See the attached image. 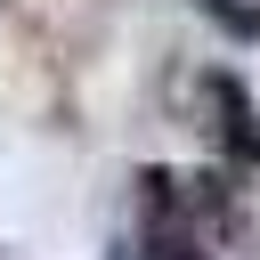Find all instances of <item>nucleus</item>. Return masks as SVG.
Returning a JSON list of instances; mask_svg holds the SVG:
<instances>
[{
  "label": "nucleus",
  "mask_w": 260,
  "mask_h": 260,
  "mask_svg": "<svg viewBox=\"0 0 260 260\" xmlns=\"http://www.w3.org/2000/svg\"><path fill=\"white\" fill-rule=\"evenodd\" d=\"M203 114H211V138L236 162H260V114H252V89L236 73H203Z\"/></svg>",
  "instance_id": "f257e3e1"
},
{
  "label": "nucleus",
  "mask_w": 260,
  "mask_h": 260,
  "mask_svg": "<svg viewBox=\"0 0 260 260\" xmlns=\"http://www.w3.org/2000/svg\"><path fill=\"white\" fill-rule=\"evenodd\" d=\"M203 16H219L236 41H260V0H203Z\"/></svg>",
  "instance_id": "f03ea898"
}]
</instances>
